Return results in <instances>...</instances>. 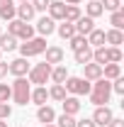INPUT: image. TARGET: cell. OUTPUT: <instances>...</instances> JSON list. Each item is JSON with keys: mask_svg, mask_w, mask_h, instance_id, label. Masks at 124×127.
I'll use <instances>...</instances> for the list:
<instances>
[{"mask_svg": "<svg viewBox=\"0 0 124 127\" xmlns=\"http://www.w3.org/2000/svg\"><path fill=\"white\" fill-rule=\"evenodd\" d=\"M63 2H66V5H80L83 0H63Z\"/></svg>", "mask_w": 124, "mask_h": 127, "instance_id": "cell-42", "label": "cell"}, {"mask_svg": "<svg viewBox=\"0 0 124 127\" xmlns=\"http://www.w3.org/2000/svg\"><path fill=\"white\" fill-rule=\"evenodd\" d=\"M51 76V64L41 61V64H34L29 66V73H27V81H29L32 86H44Z\"/></svg>", "mask_w": 124, "mask_h": 127, "instance_id": "cell-5", "label": "cell"}, {"mask_svg": "<svg viewBox=\"0 0 124 127\" xmlns=\"http://www.w3.org/2000/svg\"><path fill=\"white\" fill-rule=\"evenodd\" d=\"M37 120H39V122H44V125L54 122V120H56L54 108H51V105H39V108H37Z\"/></svg>", "mask_w": 124, "mask_h": 127, "instance_id": "cell-18", "label": "cell"}, {"mask_svg": "<svg viewBox=\"0 0 124 127\" xmlns=\"http://www.w3.org/2000/svg\"><path fill=\"white\" fill-rule=\"evenodd\" d=\"M102 2V10H107V12H114V10H122L124 2L122 0H100Z\"/></svg>", "mask_w": 124, "mask_h": 127, "instance_id": "cell-33", "label": "cell"}, {"mask_svg": "<svg viewBox=\"0 0 124 127\" xmlns=\"http://www.w3.org/2000/svg\"><path fill=\"white\" fill-rule=\"evenodd\" d=\"M10 115H12V108L7 103H0V120H7Z\"/></svg>", "mask_w": 124, "mask_h": 127, "instance_id": "cell-37", "label": "cell"}, {"mask_svg": "<svg viewBox=\"0 0 124 127\" xmlns=\"http://www.w3.org/2000/svg\"><path fill=\"white\" fill-rule=\"evenodd\" d=\"M112 117H114V112L109 110V105H97L90 120H93V122H95L97 127H107V122L112 120Z\"/></svg>", "mask_w": 124, "mask_h": 127, "instance_id": "cell-8", "label": "cell"}, {"mask_svg": "<svg viewBox=\"0 0 124 127\" xmlns=\"http://www.w3.org/2000/svg\"><path fill=\"white\" fill-rule=\"evenodd\" d=\"M76 127H97V125H95L90 117H83V120H76Z\"/></svg>", "mask_w": 124, "mask_h": 127, "instance_id": "cell-39", "label": "cell"}, {"mask_svg": "<svg viewBox=\"0 0 124 127\" xmlns=\"http://www.w3.org/2000/svg\"><path fill=\"white\" fill-rule=\"evenodd\" d=\"M61 108H63L66 115H73V117H76L78 112H80V108H83V103H80L78 95H66V98L61 100Z\"/></svg>", "mask_w": 124, "mask_h": 127, "instance_id": "cell-9", "label": "cell"}, {"mask_svg": "<svg viewBox=\"0 0 124 127\" xmlns=\"http://www.w3.org/2000/svg\"><path fill=\"white\" fill-rule=\"evenodd\" d=\"M85 39H88V47H90V49L105 47V30H97V27H95V30L90 32V34H88Z\"/></svg>", "mask_w": 124, "mask_h": 127, "instance_id": "cell-19", "label": "cell"}, {"mask_svg": "<svg viewBox=\"0 0 124 127\" xmlns=\"http://www.w3.org/2000/svg\"><path fill=\"white\" fill-rule=\"evenodd\" d=\"M0 34H2V27H0Z\"/></svg>", "mask_w": 124, "mask_h": 127, "instance_id": "cell-46", "label": "cell"}, {"mask_svg": "<svg viewBox=\"0 0 124 127\" xmlns=\"http://www.w3.org/2000/svg\"><path fill=\"white\" fill-rule=\"evenodd\" d=\"M37 32H39V37H49V34L56 32V22H54L49 15L39 17V22H37Z\"/></svg>", "mask_w": 124, "mask_h": 127, "instance_id": "cell-13", "label": "cell"}, {"mask_svg": "<svg viewBox=\"0 0 124 127\" xmlns=\"http://www.w3.org/2000/svg\"><path fill=\"white\" fill-rule=\"evenodd\" d=\"M44 127H56V125H54V122H49V125H44Z\"/></svg>", "mask_w": 124, "mask_h": 127, "instance_id": "cell-44", "label": "cell"}, {"mask_svg": "<svg viewBox=\"0 0 124 127\" xmlns=\"http://www.w3.org/2000/svg\"><path fill=\"white\" fill-rule=\"evenodd\" d=\"M46 100H49V91H46V86H37V88H32V93H29V103H34V105L39 108V105H46Z\"/></svg>", "mask_w": 124, "mask_h": 127, "instance_id": "cell-15", "label": "cell"}, {"mask_svg": "<svg viewBox=\"0 0 124 127\" xmlns=\"http://www.w3.org/2000/svg\"><path fill=\"white\" fill-rule=\"evenodd\" d=\"M73 59H76V64H80V66L90 64L93 61V49L85 47V49H80V51H73Z\"/></svg>", "mask_w": 124, "mask_h": 127, "instance_id": "cell-27", "label": "cell"}, {"mask_svg": "<svg viewBox=\"0 0 124 127\" xmlns=\"http://www.w3.org/2000/svg\"><path fill=\"white\" fill-rule=\"evenodd\" d=\"M0 54H2V51H0Z\"/></svg>", "mask_w": 124, "mask_h": 127, "instance_id": "cell-47", "label": "cell"}, {"mask_svg": "<svg viewBox=\"0 0 124 127\" xmlns=\"http://www.w3.org/2000/svg\"><path fill=\"white\" fill-rule=\"evenodd\" d=\"M20 47V56H24V59H32V56H39V54H44L46 51V37H32L27 39L24 44H17Z\"/></svg>", "mask_w": 124, "mask_h": 127, "instance_id": "cell-2", "label": "cell"}, {"mask_svg": "<svg viewBox=\"0 0 124 127\" xmlns=\"http://www.w3.org/2000/svg\"><path fill=\"white\" fill-rule=\"evenodd\" d=\"M54 122H59L56 127H76V117H73V115H66V112H61V115H59Z\"/></svg>", "mask_w": 124, "mask_h": 127, "instance_id": "cell-32", "label": "cell"}, {"mask_svg": "<svg viewBox=\"0 0 124 127\" xmlns=\"http://www.w3.org/2000/svg\"><path fill=\"white\" fill-rule=\"evenodd\" d=\"M73 25H76V34H83V37H88V34L95 30V20L88 17V15H80Z\"/></svg>", "mask_w": 124, "mask_h": 127, "instance_id": "cell-11", "label": "cell"}, {"mask_svg": "<svg viewBox=\"0 0 124 127\" xmlns=\"http://www.w3.org/2000/svg\"><path fill=\"white\" fill-rule=\"evenodd\" d=\"M56 34L61 37V39H71L73 34H76V25L73 22H66V20H61V25H56Z\"/></svg>", "mask_w": 124, "mask_h": 127, "instance_id": "cell-20", "label": "cell"}, {"mask_svg": "<svg viewBox=\"0 0 124 127\" xmlns=\"http://www.w3.org/2000/svg\"><path fill=\"white\" fill-rule=\"evenodd\" d=\"M0 127H7V122H5V120H0Z\"/></svg>", "mask_w": 124, "mask_h": 127, "instance_id": "cell-43", "label": "cell"}, {"mask_svg": "<svg viewBox=\"0 0 124 127\" xmlns=\"http://www.w3.org/2000/svg\"><path fill=\"white\" fill-rule=\"evenodd\" d=\"M109 25H112V30H124V7L122 10H114L109 15Z\"/></svg>", "mask_w": 124, "mask_h": 127, "instance_id": "cell-30", "label": "cell"}, {"mask_svg": "<svg viewBox=\"0 0 124 127\" xmlns=\"http://www.w3.org/2000/svg\"><path fill=\"white\" fill-rule=\"evenodd\" d=\"M0 17L5 22L15 20V0H0Z\"/></svg>", "mask_w": 124, "mask_h": 127, "instance_id": "cell-21", "label": "cell"}, {"mask_svg": "<svg viewBox=\"0 0 124 127\" xmlns=\"http://www.w3.org/2000/svg\"><path fill=\"white\" fill-rule=\"evenodd\" d=\"M10 88H12V100H15L17 105H27V103H29L32 83L27 81V76H22V78H15L12 83H10Z\"/></svg>", "mask_w": 124, "mask_h": 127, "instance_id": "cell-3", "label": "cell"}, {"mask_svg": "<svg viewBox=\"0 0 124 127\" xmlns=\"http://www.w3.org/2000/svg\"><path fill=\"white\" fill-rule=\"evenodd\" d=\"M29 66L32 64H27L24 56H17V59H12V61L7 64V73H12L15 78H22V76L29 73Z\"/></svg>", "mask_w": 124, "mask_h": 127, "instance_id": "cell-7", "label": "cell"}, {"mask_svg": "<svg viewBox=\"0 0 124 127\" xmlns=\"http://www.w3.org/2000/svg\"><path fill=\"white\" fill-rule=\"evenodd\" d=\"M122 42H124L122 30H107V32H105V44H109V47H119Z\"/></svg>", "mask_w": 124, "mask_h": 127, "instance_id": "cell-24", "label": "cell"}, {"mask_svg": "<svg viewBox=\"0 0 124 127\" xmlns=\"http://www.w3.org/2000/svg\"><path fill=\"white\" fill-rule=\"evenodd\" d=\"M88 98H90V103H93L95 108H97V105H107L109 98H112V81H107V78L93 81Z\"/></svg>", "mask_w": 124, "mask_h": 127, "instance_id": "cell-1", "label": "cell"}, {"mask_svg": "<svg viewBox=\"0 0 124 127\" xmlns=\"http://www.w3.org/2000/svg\"><path fill=\"white\" fill-rule=\"evenodd\" d=\"M102 12H105V10H102V2H100V0H88V5H85V15L88 17H100L102 15Z\"/></svg>", "mask_w": 124, "mask_h": 127, "instance_id": "cell-26", "label": "cell"}, {"mask_svg": "<svg viewBox=\"0 0 124 127\" xmlns=\"http://www.w3.org/2000/svg\"><path fill=\"white\" fill-rule=\"evenodd\" d=\"M107 127H124V120L122 117H112V120L107 122Z\"/></svg>", "mask_w": 124, "mask_h": 127, "instance_id": "cell-40", "label": "cell"}, {"mask_svg": "<svg viewBox=\"0 0 124 127\" xmlns=\"http://www.w3.org/2000/svg\"><path fill=\"white\" fill-rule=\"evenodd\" d=\"M68 47H71V51H80V49L88 47V39H85L83 34H73V37L68 39Z\"/></svg>", "mask_w": 124, "mask_h": 127, "instance_id": "cell-29", "label": "cell"}, {"mask_svg": "<svg viewBox=\"0 0 124 127\" xmlns=\"http://www.w3.org/2000/svg\"><path fill=\"white\" fill-rule=\"evenodd\" d=\"M2 78H7V64L0 61V81H2Z\"/></svg>", "mask_w": 124, "mask_h": 127, "instance_id": "cell-41", "label": "cell"}, {"mask_svg": "<svg viewBox=\"0 0 124 127\" xmlns=\"http://www.w3.org/2000/svg\"><path fill=\"white\" fill-rule=\"evenodd\" d=\"M109 51H112V64H119V61H122L124 54H122V49H119V47H109Z\"/></svg>", "mask_w": 124, "mask_h": 127, "instance_id": "cell-38", "label": "cell"}, {"mask_svg": "<svg viewBox=\"0 0 124 127\" xmlns=\"http://www.w3.org/2000/svg\"><path fill=\"white\" fill-rule=\"evenodd\" d=\"M80 15H83V10H80L78 5H66V15H63V20H66V22H76Z\"/></svg>", "mask_w": 124, "mask_h": 127, "instance_id": "cell-31", "label": "cell"}, {"mask_svg": "<svg viewBox=\"0 0 124 127\" xmlns=\"http://www.w3.org/2000/svg\"><path fill=\"white\" fill-rule=\"evenodd\" d=\"M7 34H12V37H17V39H22V42H27V39H32L34 37V27H32L29 22H22V20H10L7 22Z\"/></svg>", "mask_w": 124, "mask_h": 127, "instance_id": "cell-6", "label": "cell"}, {"mask_svg": "<svg viewBox=\"0 0 124 127\" xmlns=\"http://www.w3.org/2000/svg\"><path fill=\"white\" fill-rule=\"evenodd\" d=\"M29 2H32V7H34L37 12H46L49 5H51V0H29Z\"/></svg>", "mask_w": 124, "mask_h": 127, "instance_id": "cell-35", "label": "cell"}, {"mask_svg": "<svg viewBox=\"0 0 124 127\" xmlns=\"http://www.w3.org/2000/svg\"><path fill=\"white\" fill-rule=\"evenodd\" d=\"M20 2H27V0H20Z\"/></svg>", "mask_w": 124, "mask_h": 127, "instance_id": "cell-45", "label": "cell"}, {"mask_svg": "<svg viewBox=\"0 0 124 127\" xmlns=\"http://www.w3.org/2000/svg\"><path fill=\"white\" fill-rule=\"evenodd\" d=\"M44 54H46V59H44V61L51 64V66H54V64L59 66V64H63V59H66V51H63L61 47H56V44H54V47H46Z\"/></svg>", "mask_w": 124, "mask_h": 127, "instance_id": "cell-12", "label": "cell"}, {"mask_svg": "<svg viewBox=\"0 0 124 127\" xmlns=\"http://www.w3.org/2000/svg\"><path fill=\"white\" fill-rule=\"evenodd\" d=\"M66 88H63V83H54V86H51V88H49V98H51V100H56V103H61L63 98H66Z\"/></svg>", "mask_w": 124, "mask_h": 127, "instance_id": "cell-28", "label": "cell"}, {"mask_svg": "<svg viewBox=\"0 0 124 127\" xmlns=\"http://www.w3.org/2000/svg\"><path fill=\"white\" fill-rule=\"evenodd\" d=\"M83 78L85 81H97V78H102V66L100 64H95V61H90V64H85L83 66Z\"/></svg>", "mask_w": 124, "mask_h": 127, "instance_id": "cell-14", "label": "cell"}, {"mask_svg": "<svg viewBox=\"0 0 124 127\" xmlns=\"http://www.w3.org/2000/svg\"><path fill=\"white\" fill-rule=\"evenodd\" d=\"M63 15H66V2H63V0H51V5H49V17H51L54 22H61Z\"/></svg>", "mask_w": 124, "mask_h": 127, "instance_id": "cell-16", "label": "cell"}, {"mask_svg": "<svg viewBox=\"0 0 124 127\" xmlns=\"http://www.w3.org/2000/svg\"><path fill=\"white\" fill-rule=\"evenodd\" d=\"M17 42H20L17 37L2 32V34H0V51H15V49H17Z\"/></svg>", "mask_w": 124, "mask_h": 127, "instance_id": "cell-22", "label": "cell"}, {"mask_svg": "<svg viewBox=\"0 0 124 127\" xmlns=\"http://www.w3.org/2000/svg\"><path fill=\"white\" fill-rule=\"evenodd\" d=\"M90 81H85L83 76H68V78L63 81V88H66V93L68 95H88L90 93Z\"/></svg>", "mask_w": 124, "mask_h": 127, "instance_id": "cell-4", "label": "cell"}, {"mask_svg": "<svg viewBox=\"0 0 124 127\" xmlns=\"http://www.w3.org/2000/svg\"><path fill=\"white\" fill-rule=\"evenodd\" d=\"M66 78H68V68H66L63 64L51 66V76H49V81H54V83H63Z\"/></svg>", "mask_w": 124, "mask_h": 127, "instance_id": "cell-25", "label": "cell"}, {"mask_svg": "<svg viewBox=\"0 0 124 127\" xmlns=\"http://www.w3.org/2000/svg\"><path fill=\"white\" fill-rule=\"evenodd\" d=\"M93 61L100 64V66L112 64V51H109V47H97V49H93Z\"/></svg>", "mask_w": 124, "mask_h": 127, "instance_id": "cell-17", "label": "cell"}, {"mask_svg": "<svg viewBox=\"0 0 124 127\" xmlns=\"http://www.w3.org/2000/svg\"><path fill=\"white\" fill-rule=\"evenodd\" d=\"M10 98H12V88L7 83H0V103H7Z\"/></svg>", "mask_w": 124, "mask_h": 127, "instance_id": "cell-34", "label": "cell"}, {"mask_svg": "<svg viewBox=\"0 0 124 127\" xmlns=\"http://www.w3.org/2000/svg\"><path fill=\"white\" fill-rule=\"evenodd\" d=\"M112 93H117V95H124V78H122V76L112 81Z\"/></svg>", "mask_w": 124, "mask_h": 127, "instance_id": "cell-36", "label": "cell"}, {"mask_svg": "<svg viewBox=\"0 0 124 127\" xmlns=\"http://www.w3.org/2000/svg\"><path fill=\"white\" fill-rule=\"evenodd\" d=\"M34 15H37V10L32 7L29 0H27V2L15 5V17H17V20H22V22H32V20H34Z\"/></svg>", "mask_w": 124, "mask_h": 127, "instance_id": "cell-10", "label": "cell"}, {"mask_svg": "<svg viewBox=\"0 0 124 127\" xmlns=\"http://www.w3.org/2000/svg\"><path fill=\"white\" fill-rule=\"evenodd\" d=\"M119 76H122V66L119 64H105L102 66V78L114 81V78H119Z\"/></svg>", "mask_w": 124, "mask_h": 127, "instance_id": "cell-23", "label": "cell"}]
</instances>
